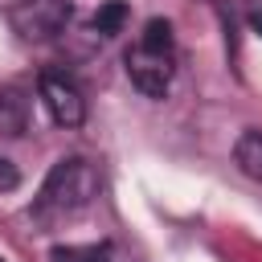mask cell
Here are the masks:
<instances>
[{
    "label": "cell",
    "instance_id": "cell-1",
    "mask_svg": "<svg viewBox=\"0 0 262 262\" xmlns=\"http://www.w3.org/2000/svg\"><path fill=\"white\" fill-rule=\"evenodd\" d=\"M98 188H102L98 168L86 156H66L49 168L37 196V213H78L98 196Z\"/></svg>",
    "mask_w": 262,
    "mask_h": 262
},
{
    "label": "cell",
    "instance_id": "cell-2",
    "mask_svg": "<svg viewBox=\"0 0 262 262\" xmlns=\"http://www.w3.org/2000/svg\"><path fill=\"white\" fill-rule=\"evenodd\" d=\"M127 78L147 98H164V90L172 86V49H151V45L135 41L127 49Z\"/></svg>",
    "mask_w": 262,
    "mask_h": 262
},
{
    "label": "cell",
    "instance_id": "cell-3",
    "mask_svg": "<svg viewBox=\"0 0 262 262\" xmlns=\"http://www.w3.org/2000/svg\"><path fill=\"white\" fill-rule=\"evenodd\" d=\"M37 90H41V106L49 111V119H53L57 127H78V123L86 119V98H82V90H78L66 74L45 70V74L37 78Z\"/></svg>",
    "mask_w": 262,
    "mask_h": 262
},
{
    "label": "cell",
    "instance_id": "cell-4",
    "mask_svg": "<svg viewBox=\"0 0 262 262\" xmlns=\"http://www.w3.org/2000/svg\"><path fill=\"white\" fill-rule=\"evenodd\" d=\"M66 20H70V4L66 0H33V4L12 12V25L25 37H53V33L66 29Z\"/></svg>",
    "mask_w": 262,
    "mask_h": 262
},
{
    "label": "cell",
    "instance_id": "cell-5",
    "mask_svg": "<svg viewBox=\"0 0 262 262\" xmlns=\"http://www.w3.org/2000/svg\"><path fill=\"white\" fill-rule=\"evenodd\" d=\"M233 164L262 184V131H242L237 143H233Z\"/></svg>",
    "mask_w": 262,
    "mask_h": 262
},
{
    "label": "cell",
    "instance_id": "cell-6",
    "mask_svg": "<svg viewBox=\"0 0 262 262\" xmlns=\"http://www.w3.org/2000/svg\"><path fill=\"white\" fill-rule=\"evenodd\" d=\"M53 262H111V246L98 242V246H53L49 250Z\"/></svg>",
    "mask_w": 262,
    "mask_h": 262
},
{
    "label": "cell",
    "instance_id": "cell-7",
    "mask_svg": "<svg viewBox=\"0 0 262 262\" xmlns=\"http://www.w3.org/2000/svg\"><path fill=\"white\" fill-rule=\"evenodd\" d=\"M127 12H131V8H127L123 0H106V4L94 12V29H98L102 37H111V33H119V29L127 25Z\"/></svg>",
    "mask_w": 262,
    "mask_h": 262
},
{
    "label": "cell",
    "instance_id": "cell-8",
    "mask_svg": "<svg viewBox=\"0 0 262 262\" xmlns=\"http://www.w3.org/2000/svg\"><path fill=\"white\" fill-rule=\"evenodd\" d=\"M0 123L8 127V135L25 131V102H20V94H12V90L0 94Z\"/></svg>",
    "mask_w": 262,
    "mask_h": 262
},
{
    "label": "cell",
    "instance_id": "cell-9",
    "mask_svg": "<svg viewBox=\"0 0 262 262\" xmlns=\"http://www.w3.org/2000/svg\"><path fill=\"white\" fill-rule=\"evenodd\" d=\"M20 184V172H16V164L12 160H0V192H12Z\"/></svg>",
    "mask_w": 262,
    "mask_h": 262
},
{
    "label": "cell",
    "instance_id": "cell-10",
    "mask_svg": "<svg viewBox=\"0 0 262 262\" xmlns=\"http://www.w3.org/2000/svg\"><path fill=\"white\" fill-rule=\"evenodd\" d=\"M250 20H254V29L262 33V8H254V12H250Z\"/></svg>",
    "mask_w": 262,
    "mask_h": 262
}]
</instances>
